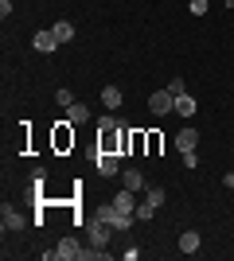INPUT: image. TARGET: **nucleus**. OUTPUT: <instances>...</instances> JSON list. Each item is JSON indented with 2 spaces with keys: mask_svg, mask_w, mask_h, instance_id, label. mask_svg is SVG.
Returning <instances> with one entry per match:
<instances>
[{
  "mask_svg": "<svg viewBox=\"0 0 234 261\" xmlns=\"http://www.w3.org/2000/svg\"><path fill=\"white\" fill-rule=\"evenodd\" d=\"M86 234H90V246H106L110 242V234H113V226L106 222V218H86Z\"/></svg>",
  "mask_w": 234,
  "mask_h": 261,
  "instance_id": "20e7f679",
  "label": "nucleus"
},
{
  "mask_svg": "<svg viewBox=\"0 0 234 261\" xmlns=\"http://www.w3.org/2000/svg\"><path fill=\"white\" fill-rule=\"evenodd\" d=\"M160 144H164L160 133H148V156H160Z\"/></svg>",
  "mask_w": 234,
  "mask_h": 261,
  "instance_id": "412c9836",
  "label": "nucleus"
},
{
  "mask_svg": "<svg viewBox=\"0 0 234 261\" xmlns=\"http://www.w3.org/2000/svg\"><path fill=\"white\" fill-rule=\"evenodd\" d=\"M152 218H156L152 203H137V222H152Z\"/></svg>",
  "mask_w": 234,
  "mask_h": 261,
  "instance_id": "6ab92c4d",
  "label": "nucleus"
},
{
  "mask_svg": "<svg viewBox=\"0 0 234 261\" xmlns=\"http://www.w3.org/2000/svg\"><path fill=\"white\" fill-rule=\"evenodd\" d=\"M32 47L39 55H51L59 47V39H55V32H51V28H47V32H35V39H32Z\"/></svg>",
  "mask_w": 234,
  "mask_h": 261,
  "instance_id": "1a4fd4ad",
  "label": "nucleus"
},
{
  "mask_svg": "<svg viewBox=\"0 0 234 261\" xmlns=\"http://www.w3.org/2000/svg\"><path fill=\"white\" fill-rule=\"evenodd\" d=\"M188 8H191V16H203V12H207V0H188Z\"/></svg>",
  "mask_w": 234,
  "mask_h": 261,
  "instance_id": "5701e85b",
  "label": "nucleus"
},
{
  "mask_svg": "<svg viewBox=\"0 0 234 261\" xmlns=\"http://www.w3.org/2000/svg\"><path fill=\"white\" fill-rule=\"evenodd\" d=\"M67 121H70V125H86V121H90V106H86V101H74V106L67 109Z\"/></svg>",
  "mask_w": 234,
  "mask_h": 261,
  "instance_id": "f8f14e48",
  "label": "nucleus"
},
{
  "mask_svg": "<svg viewBox=\"0 0 234 261\" xmlns=\"http://www.w3.org/2000/svg\"><path fill=\"white\" fill-rule=\"evenodd\" d=\"M179 156H184V164H188V168H199V156H195V152H179Z\"/></svg>",
  "mask_w": 234,
  "mask_h": 261,
  "instance_id": "b1692460",
  "label": "nucleus"
},
{
  "mask_svg": "<svg viewBox=\"0 0 234 261\" xmlns=\"http://www.w3.org/2000/svg\"><path fill=\"white\" fill-rule=\"evenodd\" d=\"M51 148L55 152H70L74 148V125L70 121H59L55 129H51Z\"/></svg>",
  "mask_w": 234,
  "mask_h": 261,
  "instance_id": "f03ea898",
  "label": "nucleus"
},
{
  "mask_svg": "<svg viewBox=\"0 0 234 261\" xmlns=\"http://www.w3.org/2000/svg\"><path fill=\"white\" fill-rule=\"evenodd\" d=\"M176 113L179 117H195V98H191V94H179L176 98Z\"/></svg>",
  "mask_w": 234,
  "mask_h": 261,
  "instance_id": "dca6fc26",
  "label": "nucleus"
},
{
  "mask_svg": "<svg viewBox=\"0 0 234 261\" xmlns=\"http://www.w3.org/2000/svg\"><path fill=\"white\" fill-rule=\"evenodd\" d=\"M23 222H28L23 215H16V211L4 207V230H23Z\"/></svg>",
  "mask_w": 234,
  "mask_h": 261,
  "instance_id": "a211bd4d",
  "label": "nucleus"
},
{
  "mask_svg": "<svg viewBox=\"0 0 234 261\" xmlns=\"http://www.w3.org/2000/svg\"><path fill=\"white\" fill-rule=\"evenodd\" d=\"M94 164H98V172L106 175V179L121 175V160H117V152H98V156H94Z\"/></svg>",
  "mask_w": 234,
  "mask_h": 261,
  "instance_id": "39448f33",
  "label": "nucleus"
},
{
  "mask_svg": "<svg viewBox=\"0 0 234 261\" xmlns=\"http://www.w3.org/2000/svg\"><path fill=\"white\" fill-rule=\"evenodd\" d=\"M121 187H129V191H145V172L125 168V172H121Z\"/></svg>",
  "mask_w": 234,
  "mask_h": 261,
  "instance_id": "9b49d317",
  "label": "nucleus"
},
{
  "mask_svg": "<svg viewBox=\"0 0 234 261\" xmlns=\"http://www.w3.org/2000/svg\"><path fill=\"white\" fill-rule=\"evenodd\" d=\"M101 106L110 109V113H113V109H121V90H117V86H106V90H101Z\"/></svg>",
  "mask_w": 234,
  "mask_h": 261,
  "instance_id": "4468645a",
  "label": "nucleus"
},
{
  "mask_svg": "<svg viewBox=\"0 0 234 261\" xmlns=\"http://www.w3.org/2000/svg\"><path fill=\"white\" fill-rule=\"evenodd\" d=\"M55 101H59V106H63V109H70V106H74V94H70V90H59V94H55Z\"/></svg>",
  "mask_w": 234,
  "mask_h": 261,
  "instance_id": "aec40b11",
  "label": "nucleus"
},
{
  "mask_svg": "<svg viewBox=\"0 0 234 261\" xmlns=\"http://www.w3.org/2000/svg\"><path fill=\"white\" fill-rule=\"evenodd\" d=\"M226 8H234V0H226Z\"/></svg>",
  "mask_w": 234,
  "mask_h": 261,
  "instance_id": "a878e982",
  "label": "nucleus"
},
{
  "mask_svg": "<svg viewBox=\"0 0 234 261\" xmlns=\"http://www.w3.org/2000/svg\"><path fill=\"white\" fill-rule=\"evenodd\" d=\"M0 16H4V20L12 16V0H0Z\"/></svg>",
  "mask_w": 234,
  "mask_h": 261,
  "instance_id": "393cba45",
  "label": "nucleus"
},
{
  "mask_svg": "<svg viewBox=\"0 0 234 261\" xmlns=\"http://www.w3.org/2000/svg\"><path fill=\"white\" fill-rule=\"evenodd\" d=\"M199 246H203V238L195 234V230H184V234H179V253L195 257V253H199Z\"/></svg>",
  "mask_w": 234,
  "mask_h": 261,
  "instance_id": "9d476101",
  "label": "nucleus"
},
{
  "mask_svg": "<svg viewBox=\"0 0 234 261\" xmlns=\"http://www.w3.org/2000/svg\"><path fill=\"white\" fill-rule=\"evenodd\" d=\"M55 261H82V246L74 238H63L55 246Z\"/></svg>",
  "mask_w": 234,
  "mask_h": 261,
  "instance_id": "0eeeda50",
  "label": "nucleus"
},
{
  "mask_svg": "<svg viewBox=\"0 0 234 261\" xmlns=\"http://www.w3.org/2000/svg\"><path fill=\"white\" fill-rule=\"evenodd\" d=\"M148 113H156V117H168V113H176V94H168V90H156L152 98H148Z\"/></svg>",
  "mask_w": 234,
  "mask_h": 261,
  "instance_id": "7ed1b4c3",
  "label": "nucleus"
},
{
  "mask_svg": "<svg viewBox=\"0 0 234 261\" xmlns=\"http://www.w3.org/2000/svg\"><path fill=\"white\" fill-rule=\"evenodd\" d=\"M195 144H199V129H195V125H184V129L176 133V148L179 152H195Z\"/></svg>",
  "mask_w": 234,
  "mask_h": 261,
  "instance_id": "423d86ee",
  "label": "nucleus"
},
{
  "mask_svg": "<svg viewBox=\"0 0 234 261\" xmlns=\"http://www.w3.org/2000/svg\"><path fill=\"white\" fill-rule=\"evenodd\" d=\"M51 32H55L59 47H63V43H70V39H74V23H70V20H59V23H51Z\"/></svg>",
  "mask_w": 234,
  "mask_h": 261,
  "instance_id": "ddd939ff",
  "label": "nucleus"
},
{
  "mask_svg": "<svg viewBox=\"0 0 234 261\" xmlns=\"http://www.w3.org/2000/svg\"><path fill=\"white\" fill-rule=\"evenodd\" d=\"M94 215H98V218H106V222H110L113 230H129V226L137 222L133 215H125V211H117V207H113V199H110V203H101V207L94 211Z\"/></svg>",
  "mask_w": 234,
  "mask_h": 261,
  "instance_id": "f257e3e1",
  "label": "nucleus"
},
{
  "mask_svg": "<svg viewBox=\"0 0 234 261\" xmlns=\"http://www.w3.org/2000/svg\"><path fill=\"white\" fill-rule=\"evenodd\" d=\"M145 203H152V207L160 211V207H164V203H168V195H164V187H148V191H145Z\"/></svg>",
  "mask_w": 234,
  "mask_h": 261,
  "instance_id": "f3484780",
  "label": "nucleus"
},
{
  "mask_svg": "<svg viewBox=\"0 0 234 261\" xmlns=\"http://www.w3.org/2000/svg\"><path fill=\"white\" fill-rule=\"evenodd\" d=\"M113 207L125 211V215H133L137 218V191H129V187H121L117 195H113Z\"/></svg>",
  "mask_w": 234,
  "mask_h": 261,
  "instance_id": "6e6552de",
  "label": "nucleus"
},
{
  "mask_svg": "<svg viewBox=\"0 0 234 261\" xmlns=\"http://www.w3.org/2000/svg\"><path fill=\"white\" fill-rule=\"evenodd\" d=\"M125 121L117 117V113H101V121H98V133H117Z\"/></svg>",
  "mask_w": 234,
  "mask_h": 261,
  "instance_id": "2eb2a0df",
  "label": "nucleus"
},
{
  "mask_svg": "<svg viewBox=\"0 0 234 261\" xmlns=\"http://www.w3.org/2000/svg\"><path fill=\"white\" fill-rule=\"evenodd\" d=\"M168 94H176V98H179V94H188V86H184V78H172V82H168Z\"/></svg>",
  "mask_w": 234,
  "mask_h": 261,
  "instance_id": "4be33fe9",
  "label": "nucleus"
}]
</instances>
